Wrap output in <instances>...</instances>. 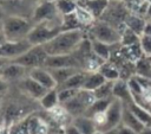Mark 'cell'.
Instances as JSON below:
<instances>
[{
    "label": "cell",
    "mask_w": 151,
    "mask_h": 134,
    "mask_svg": "<svg viewBox=\"0 0 151 134\" xmlns=\"http://www.w3.org/2000/svg\"><path fill=\"white\" fill-rule=\"evenodd\" d=\"M4 1H5V0H0V4H1V2H4Z\"/></svg>",
    "instance_id": "45"
},
{
    "label": "cell",
    "mask_w": 151,
    "mask_h": 134,
    "mask_svg": "<svg viewBox=\"0 0 151 134\" xmlns=\"http://www.w3.org/2000/svg\"><path fill=\"white\" fill-rule=\"evenodd\" d=\"M139 38L140 36H138L136 32H133L132 30H130L129 27H124L123 32H122V40L120 44L123 46H129V45H133L139 43Z\"/></svg>",
    "instance_id": "28"
},
{
    "label": "cell",
    "mask_w": 151,
    "mask_h": 134,
    "mask_svg": "<svg viewBox=\"0 0 151 134\" xmlns=\"http://www.w3.org/2000/svg\"><path fill=\"white\" fill-rule=\"evenodd\" d=\"M79 90V89H78ZM77 89H58V98H59V103L63 104L64 102L68 101L70 98H72L77 91Z\"/></svg>",
    "instance_id": "31"
},
{
    "label": "cell",
    "mask_w": 151,
    "mask_h": 134,
    "mask_svg": "<svg viewBox=\"0 0 151 134\" xmlns=\"http://www.w3.org/2000/svg\"><path fill=\"white\" fill-rule=\"evenodd\" d=\"M98 71H100L107 81H113V82H114V81H117V79H119V78H120L119 71H118L116 68H113L112 65L106 64L105 62L100 65V68L98 69Z\"/></svg>",
    "instance_id": "29"
},
{
    "label": "cell",
    "mask_w": 151,
    "mask_h": 134,
    "mask_svg": "<svg viewBox=\"0 0 151 134\" xmlns=\"http://www.w3.org/2000/svg\"><path fill=\"white\" fill-rule=\"evenodd\" d=\"M72 123L83 133V134H94L98 128H97V123L96 121L86 115H79V116H74Z\"/></svg>",
    "instance_id": "15"
},
{
    "label": "cell",
    "mask_w": 151,
    "mask_h": 134,
    "mask_svg": "<svg viewBox=\"0 0 151 134\" xmlns=\"http://www.w3.org/2000/svg\"><path fill=\"white\" fill-rule=\"evenodd\" d=\"M87 71L86 70H79L74 75H72L68 79H66L63 84L58 85L57 89H83L85 78H86Z\"/></svg>",
    "instance_id": "17"
},
{
    "label": "cell",
    "mask_w": 151,
    "mask_h": 134,
    "mask_svg": "<svg viewBox=\"0 0 151 134\" xmlns=\"http://www.w3.org/2000/svg\"><path fill=\"white\" fill-rule=\"evenodd\" d=\"M122 123L125 125L126 127L131 128L133 132H136L137 134L140 133L145 126L140 122V120L132 113V110L130 109V107L123 102V114H122Z\"/></svg>",
    "instance_id": "14"
},
{
    "label": "cell",
    "mask_w": 151,
    "mask_h": 134,
    "mask_svg": "<svg viewBox=\"0 0 151 134\" xmlns=\"http://www.w3.org/2000/svg\"><path fill=\"white\" fill-rule=\"evenodd\" d=\"M7 89H8V82L2 77H0V92H5Z\"/></svg>",
    "instance_id": "35"
},
{
    "label": "cell",
    "mask_w": 151,
    "mask_h": 134,
    "mask_svg": "<svg viewBox=\"0 0 151 134\" xmlns=\"http://www.w3.org/2000/svg\"><path fill=\"white\" fill-rule=\"evenodd\" d=\"M146 1H147V2H149V4H151V0H146Z\"/></svg>",
    "instance_id": "44"
},
{
    "label": "cell",
    "mask_w": 151,
    "mask_h": 134,
    "mask_svg": "<svg viewBox=\"0 0 151 134\" xmlns=\"http://www.w3.org/2000/svg\"><path fill=\"white\" fill-rule=\"evenodd\" d=\"M64 134H83V133H81L73 123H71V125H68V126L65 128Z\"/></svg>",
    "instance_id": "33"
},
{
    "label": "cell",
    "mask_w": 151,
    "mask_h": 134,
    "mask_svg": "<svg viewBox=\"0 0 151 134\" xmlns=\"http://www.w3.org/2000/svg\"><path fill=\"white\" fill-rule=\"evenodd\" d=\"M6 40H7V39H6V37H5L4 32H2V30H0V45H1V44H4Z\"/></svg>",
    "instance_id": "39"
},
{
    "label": "cell",
    "mask_w": 151,
    "mask_h": 134,
    "mask_svg": "<svg viewBox=\"0 0 151 134\" xmlns=\"http://www.w3.org/2000/svg\"><path fill=\"white\" fill-rule=\"evenodd\" d=\"M33 26L34 21L32 18L18 14H7L2 26V32L7 40L18 42L26 39Z\"/></svg>",
    "instance_id": "2"
},
{
    "label": "cell",
    "mask_w": 151,
    "mask_h": 134,
    "mask_svg": "<svg viewBox=\"0 0 151 134\" xmlns=\"http://www.w3.org/2000/svg\"><path fill=\"white\" fill-rule=\"evenodd\" d=\"M147 59H149V62H150V64H151V56H150V57H147Z\"/></svg>",
    "instance_id": "43"
},
{
    "label": "cell",
    "mask_w": 151,
    "mask_h": 134,
    "mask_svg": "<svg viewBox=\"0 0 151 134\" xmlns=\"http://www.w3.org/2000/svg\"><path fill=\"white\" fill-rule=\"evenodd\" d=\"M20 83H21V88L25 91V94H27L28 96H31L33 98L40 100L47 92V90H50V89H46L45 87H42L41 84H39L32 77H29L28 74H27V76H25L24 78L20 79Z\"/></svg>",
    "instance_id": "13"
},
{
    "label": "cell",
    "mask_w": 151,
    "mask_h": 134,
    "mask_svg": "<svg viewBox=\"0 0 151 134\" xmlns=\"http://www.w3.org/2000/svg\"><path fill=\"white\" fill-rule=\"evenodd\" d=\"M57 8L59 11V13L61 15H66V14H71L73 12H76L78 4L76 0H54Z\"/></svg>",
    "instance_id": "26"
},
{
    "label": "cell",
    "mask_w": 151,
    "mask_h": 134,
    "mask_svg": "<svg viewBox=\"0 0 151 134\" xmlns=\"http://www.w3.org/2000/svg\"><path fill=\"white\" fill-rule=\"evenodd\" d=\"M26 74H28V69L13 60H9L6 65H4L0 69V77L6 79L7 82L18 81V79L20 81L26 76Z\"/></svg>",
    "instance_id": "11"
},
{
    "label": "cell",
    "mask_w": 151,
    "mask_h": 134,
    "mask_svg": "<svg viewBox=\"0 0 151 134\" xmlns=\"http://www.w3.org/2000/svg\"><path fill=\"white\" fill-rule=\"evenodd\" d=\"M105 134H137L136 132H133L131 128L126 127L123 123H119L118 126H116L114 128L105 132Z\"/></svg>",
    "instance_id": "32"
},
{
    "label": "cell",
    "mask_w": 151,
    "mask_h": 134,
    "mask_svg": "<svg viewBox=\"0 0 151 134\" xmlns=\"http://www.w3.org/2000/svg\"><path fill=\"white\" fill-rule=\"evenodd\" d=\"M109 2L110 0H84L81 4H78V5L86 7L96 19H99L105 12V9L107 8Z\"/></svg>",
    "instance_id": "18"
},
{
    "label": "cell",
    "mask_w": 151,
    "mask_h": 134,
    "mask_svg": "<svg viewBox=\"0 0 151 134\" xmlns=\"http://www.w3.org/2000/svg\"><path fill=\"white\" fill-rule=\"evenodd\" d=\"M144 34H150L151 36V20H146L145 27H144Z\"/></svg>",
    "instance_id": "36"
},
{
    "label": "cell",
    "mask_w": 151,
    "mask_h": 134,
    "mask_svg": "<svg viewBox=\"0 0 151 134\" xmlns=\"http://www.w3.org/2000/svg\"><path fill=\"white\" fill-rule=\"evenodd\" d=\"M91 46H92L93 53L106 62L111 56V46H113V45H109V44H105L103 42L91 39Z\"/></svg>",
    "instance_id": "23"
},
{
    "label": "cell",
    "mask_w": 151,
    "mask_h": 134,
    "mask_svg": "<svg viewBox=\"0 0 151 134\" xmlns=\"http://www.w3.org/2000/svg\"><path fill=\"white\" fill-rule=\"evenodd\" d=\"M129 13L130 9L123 0H110L107 8L99 19L109 23L110 25L119 30V27L125 26V19L129 15Z\"/></svg>",
    "instance_id": "7"
},
{
    "label": "cell",
    "mask_w": 151,
    "mask_h": 134,
    "mask_svg": "<svg viewBox=\"0 0 151 134\" xmlns=\"http://www.w3.org/2000/svg\"><path fill=\"white\" fill-rule=\"evenodd\" d=\"M47 57L48 55L42 45H32L25 53L13 59V62L21 64L29 70L38 66H44Z\"/></svg>",
    "instance_id": "8"
},
{
    "label": "cell",
    "mask_w": 151,
    "mask_h": 134,
    "mask_svg": "<svg viewBox=\"0 0 151 134\" xmlns=\"http://www.w3.org/2000/svg\"><path fill=\"white\" fill-rule=\"evenodd\" d=\"M138 134H151V127H145L140 133Z\"/></svg>",
    "instance_id": "40"
},
{
    "label": "cell",
    "mask_w": 151,
    "mask_h": 134,
    "mask_svg": "<svg viewBox=\"0 0 151 134\" xmlns=\"http://www.w3.org/2000/svg\"><path fill=\"white\" fill-rule=\"evenodd\" d=\"M122 114H123V101L119 98H113L110 103L106 111L98 114L93 117L97 123V128L100 132H107L119 123H122Z\"/></svg>",
    "instance_id": "4"
},
{
    "label": "cell",
    "mask_w": 151,
    "mask_h": 134,
    "mask_svg": "<svg viewBox=\"0 0 151 134\" xmlns=\"http://www.w3.org/2000/svg\"><path fill=\"white\" fill-rule=\"evenodd\" d=\"M146 24V19L137 13L130 12L129 15L125 19V25L126 27H129L130 30H132L133 32H136L138 36H142L144 32V27Z\"/></svg>",
    "instance_id": "19"
},
{
    "label": "cell",
    "mask_w": 151,
    "mask_h": 134,
    "mask_svg": "<svg viewBox=\"0 0 151 134\" xmlns=\"http://www.w3.org/2000/svg\"><path fill=\"white\" fill-rule=\"evenodd\" d=\"M31 46L32 44L27 39H22L18 42L6 40L4 44L0 45V57L13 60L17 57L21 56L22 53H25Z\"/></svg>",
    "instance_id": "10"
},
{
    "label": "cell",
    "mask_w": 151,
    "mask_h": 134,
    "mask_svg": "<svg viewBox=\"0 0 151 134\" xmlns=\"http://www.w3.org/2000/svg\"><path fill=\"white\" fill-rule=\"evenodd\" d=\"M39 102L44 109H52L55 106L60 104L59 98H58V89L53 88V89L47 90V92L39 100Z\"/></svg>",
    "instance_id": "24"
},
{
    "label": "cell",
    "mask_w": 151,
    "mask_h": 134,
    "mask_svg": "<svg viewBox=\"0 0 151 134\" xmlns=\"http://www.w3.org/2000/svg\"><path fill=\"white\" fill-rule=\"evenodd\" d=\"M94 134H105V133H104V132H100V130H97Z\"/></svg>",
    "instance_id": "42"
},
{
    "label": "cell",
    "mask_w": 151,
    "mask_h": 134,
    "mask_svg": "<svg viewBox=\"0 0 151 134\" xmlns=\"http://www.w3.org/2000/svg\"><path fill=\"white\" fill-rule=\"evenodd\" d=\"M61 28L64 30H76V28H83L80 21L77 18L76 12L71 14L63 15V23H61Z\"/></svg>",
    "instance_id": "27"
},
{
    "label": "cell",
    "mask_w": 151,
    "mask_h": 134,
    "mask_svg": "<svg viewBox=\"0 0 151 134\" xmlns=\"http://www.w3.org/2000/svg\"><path fill=\"white\" fill-rule=\"evenodd\" d=\"M145 19H146V20L151 19V4H149V6H147V9H146V14H145Z\"/></svg>",
    "instance_id": "37"
},
{
    "label": "cell",
    "mask_w": 151,
    "mask_h": 134,
    "mask_svg": "<svg viewBox=\"0 0 151 134\" xmlns=\"http://www.w3.org/2000/svg\"><path fill=\"white\" fill-rule=\"evenodd\" d=\"M84 36L85 33L83 28L64 30L42 46L48 56L71 55L79 49L84 40Z\"/></svg>",
    "instance_id": "1"
},
{
    "label": "cell",
    "mask_w": 151,
    "mask_h": 134,
    "mask_svg": "<svg viewBox=\"0 0 151 134\" xmlns=\"http://www.w3.org/2000/svg\"><path fill=\"white\" fill-rule=\"evenodd\" d=\"M0 134H11V132H9V128H8V127H6V128L1 129Z\"/></svg>",
    "instance_id": "41"
},
{
    "label": "cell",
    "mask_w": 151,
    "mask_h": 134,
    "mask_svg": "<svg viewBox=\"0 0 151 134\" xmlns=\"http://www.w3.org/2000/svg\"><path fill=\"white\" fill-rule=\"evenodd\" d=\"M139 44L142 47V51L145 57L151 56V36L150 34H142L139 38Z\"/></svg>",
    "instance_id": "30"
},
{
    "label": "cell",
    "mask_w": 151,
    "mask_h": 134,
    "mask_svg": "<svg viewBox=\"0 0 151 134\" xmlns=\"http://www.w3.org/2000/svg\"><path fill=\"white\" fill-rule=\"evenodd\" d=\"M90 34L92 39L103 42L109 45L120 44V40H122L120 31L101 19H97L90 26Z\"/></svg>",
    "instance_id": "5"
},
{
    "label": "cell",
    "mask_w": 151,
    "mask_h": 134,
    "mask_svg": "<svg viewBox=\"0 0 151 134\" xmlns=\"http://www.w3.org/2000/svg\"><path fill=\"white\" fill-rule=\"evenodd\" d=\"M50 72L52 74L55 83H57V87L63 84L66 79H68L72 75H74L77 71L81 70V69H78V68H72V66H68V68H55V69H48Z\"/></svg>",
    "instance_id": "22"
},
{
    "label": "cell",
    "mask_w": 151,
    "mask_h": 134,
    "mask_svg": "<svg viewBox=\"0 0 151 134\" xmlns=\"http://www.w3.org/2000/svg\"><path fill=\"white\" fill-rule=\"evenodd\" d=\"M7 11L5 9V7L0 4V30H2V26H4V23H5V19L7 17Z\"/></svg>",
    "instance_id": "34"
},
{
    "label": "cell",
    "mask_w": 151,
    "mask_h": 134,
    "mask_svg": "<svg viewBox=\"0 0 151 134\" xmlns=\"http://www.w3.org/2000/svg\"><path fill=\"white\" fill-rule=\"evenodd\" d=\"M9 62V59H7V58H2V57H0V69L4 66V65H6L7 63Z\"/></svg>",
    "instance_id": "38"
},
{
    "label": "cell",
    "mask_w": 151,
    "mask_h": 134,
    "mask_svg": "<svg viewBox=\"0 0 151 134\" xmlns=\"http://www.w3.org/2000/svg\"><path fill=\"white\" fill-rule=\"evenodd\" d=\"M106 81L107 79L104 77V75L100 71H98V70H96V71H87V75H86L83 89L88 90V91H94L97 88H99Z\"/></svg>",
    "instance_id": "16"
},
{
    "label": "cell",
    "mask_w": 151,
    "mask_h": 134,
    "mask_svg": "<svg viewBox=\"0 0 151 134\" xmlns=\"http://www.w3.org/2000/svg\"><path fill=\"white\" fill-rule=\"evenodd\" d=\"M113 81H106L99 88L93 91L96 98H110L113 97Z\"/></svg>",
    "instance_id": "25"
},
{
    "label": "cell",
    "mask_w": 151,
    "mask_h": 134,
    "mask_svg": "<svg viewBox=\"0 0 151 134\" xmlns=\"http://www.w3.org/2000/svg\"><path fill=\"white\" fill-rule=\"evenodd\" d=\"M61 23H63V17L53 20L35 23L26 39L32 45H44L47 42H50L52 38H54L60 31H63Z\"/></svg>",
    "instance_id": "3"
},
{
    "label": "cell",
    "mask_w": 151,
    "mask_h": 134,
    "mask_svg": "<svg viewBox=\"0 0 151 134\" xmlns=\"http://www.w3.org/2000/svg\"><path fill=\"white\" fill-rule=\"evenodd\" d=\"M28 76L32 77L33 79H35L39 84H41L46 89L57 88V83H55L52 74L45 66H38V68L29 69L28 70Z\"/></svg>",
    "instance_id": "12"
},
{
    "label": "cell",
    "mask_w": 151,
    "mask_h": 134,
    "mask_svg": "<svg viewBox=\"0 0 151 134\" xmlns=\"http://www.w3.org/2000/svg\"><path fill=\"white\" fill-rule=\"evenodd\" d=\"M63 15L59 13L55 1L54 0H39V2L35 4L33 12H32V20L35 23L45 21V20H53L61 18Z\"/></svg>",
    "instance_id": "9"
},
{
    "label": "cell",
    "mask_w": 151,
    "mask_h": 134,
    "mask_svg": "<svg viewBox=\"0 0 151 134\" xmlns=\"http://www.w3.org/2000/svg\"><path fill=\"white\" fill-rule=\"evenodd\" d=\"M113 97L119 98L123 102H129V101L133 100L131 90H130L126 81H123L120 78L114 81V83H113Z\"/></svg>",
    "instance_id": "20"
},
{
    "label": "cell",
    "mask_w": 151,
    "mask_h": 134,
    "mask_svg": "<svg viewBox=\"0 0 151 134\" xmlns=\"http://www.w3.org/2000/svg\"><path fill=\"white\" fill-rule=\"evenodd\" d=\"M94 100H96V97L93 95V91L79 89L72 98L64 102L61 106L72 116H79V115H84L86 113V110L93 103Z\"/></svg>",
    "instance_id": "6"
},
{
    "label": "cell",
    "mask_w": 151,
    "mask_h": 134,
    "mask_svg": "<svg viewBox=\"0 0 151 134\" xmlns=\"http://www.w3.org/2000/svg\"><path fill=\"white\" fill-rule=\"evenodd\" d=\"M125 103L130 107V109L132 110V113L140 120V122L145 127H151V111L150 110H147L146 108L139 106L133 100H131L129 102H125Z\"/></svg>",
    "instance_id": "21"
}]
</instances>
